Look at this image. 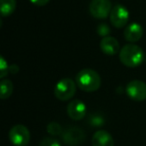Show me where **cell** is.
<instances>
[{"label":"cell","instance_id":"cell-21","mask_svg":"<svg viewBox=\"0 0 146 146\" xmlns=\"http://www.w3.org/2000/svg\"><path fill=\"white\" fill-rule=\"evenodd\" d=\"M18 71H19V68H18V66H17V65L12 64V65H10V66H9V72H10L11 74H17V73H18Z\"/></svg>","mask_w":146,"mask_h":146},{"label":"cell","instance_id":"cell-13","mask_svg":"<svg viewBox=\"0 0 146 146\" xmlns=\"http://www.w3.org/2000/svg\"><path fill=\"white\" fill-rule=\"evenodd\" d=\"M16 9V0H0V11L2 17L10 16Z\"/></svg>","mask_w":146,"mask_h":146},{"label":"cell","instance_id":"cell-3","mask_svg":"<svg viewBox=\"0 0 146 146\" xmlns=\"http://www.w3.org/2000/svg\"><path fill=\"white\" fill-rule=\"evenodd\" d=\"M77 84L70 78H63L59 80L54 87V96L60 101L70 100L75 95Z\"/></svg>","mask_w":146,"mask_h":146},{"label":"cell","instance_id":"cell-8","mask_svg":"<svg viewBox=\"0 0 146 146\" xmlns=\"http://www.w3.org/2000/svg\"><path fill=\"white\" fill-rule=\"evenodd\" d=\"M126 94L130 99L134 101H144L146 100V83L141 80H131L128 82L125 88Z\"/></svg>","mask_w":146,"mask_h":146},{"label":"cell","instance_id":"cell-14","mask_svg":"<svg viewBox=\"0 0 146 146\" xmlns=\"http://www.w3.org/2000/svg\"><path fill=\"white\" fill-rule=\"evenodd\" d=\"M13 92V83L9 79L1 80V89H0V95L1 99H8Z\"/></svg>","mask_w":146,"mask_h":146},{"label":"cell","instance_id":"cell-11","mask_svg":"<svg viewBox=\"0 0 146 146\" xmlns=\"http://www.w3.org/2000/svg\"><path fill=\"white\" fill-rule=\"evenodd\" d=\"M100 49L104 54L113 56L120 52V45L118 40L113 36L103 37L100 41Z\"/></svg>","mask_w":146,"mask_h":146},{"label":"cell","instance_id":"cell-20","mask_svg":"<svg viewBox=\"0 0 146 146\" xmlns=\"http://www.w3.org/2000/svg\"><path fill=\"white\" fill-rule=\"evenodd\" d=\"M49 1L50 0H30V2L36 6H45L46 4H48Z\"/></svg>","mask_w":146,"mask_h":146},{"label":"cell","instance_id":"cell-10","mask_svg":"<svg viewBox=\"0 0 146 146\" xmlns=\"http://www.w3.org/2000/svg\"><path fill=\"white\" fill-rule=\"evenodd\" d=\"M143 27L139 23H130L124 29V38L129 43H136L143 36Z\"/></svg>","mask_w":146,"mask_h":146},{"label":"cell","instance_id":"cell-15","mask_svg":"<svg viewBox=\"0 0 146 146\" xmlns=\"http://www.w3.org/2000/svg\"><path fill=\"white\" fill-rule=\"evenodd\" d=\"M46 130L51 136H59L62 134L63 128L58 122L56 121H51L50 123H48V125L46 126Z\"/></svg>","mask_w":146,"mask_h":146},{"label":"cell","instance_id":"cell-6","mask_svg":"<svg viewBox=\"0 0 146 146\" xmlns=\"http://www.w3.org/2000/svg\"><path fill=\"white\" fill-rule=\"evenodd\" d=\"M112 4L110 0H91L89 3V12L96 19H105L110 15Z\"/></svg>","mask_w":146,"mask_h":146},{"label":"cell","instance_id":"cell-18","mask_svg":"<svg viewBox=\"0 0 146 146\" xmlns=\"http://www.w3.org/2000/svg\"><path fill=\"white\" fill-rule=\"evenodd\" d=\"M9 72V66L7 61L5 60V58L3 56L0 57V78L4 79L5 76H7Z\"/></svg>","mask_w":146,"mask_h":146},{"label":"cell","instance_id":"cell-19","mask_svg":"<svg viewBox=\"0 0 146 146\" xmlns=\"http://www.w3.org/2000/svg\"><path fill=\"white\" fill-rule=\"evenodd\" d=\"M39 146H61V143L53 137H44L39 143Z\"/></svg>","mask_w":146,"mask_h":146},{"label":"cell","instance_id":"cell-5","mask_svg":"<svg viewBox=\"0 0 146 146\" xmlns=\"http://www.w3.org/2000/svg\"><path fill=\"white\" fill-rule=\"evenodd\" d=\"M61 139L67 146H78L84 142L86 134L81 128L72 126L63 130L61 134Z\"/></svg>","mask_w":146,"mask_h":146},{"label":"cell","instance_id":"cell-9","mask_svg":"<svg viewBox=\"0 0 146 146\" xmlns=\"http://www.w3.org/2000/svg\"><path fill=\"white\" fill-rule=\"evenodd\" d=\"M67 115L74 121L82 120L87 114V107L85 103L79 99H74L67 105Z\"/></svg>","mask_w":146,"mask_h":146},{"label":"cell","instance_id":"cell-12","mask_svg":"<svg viewBox=\"0 0 146 146\" xmlns=\"http://www.w3.org/2000/svg\"><path fill=\"white\" fill-rule=\"evenodd\" d=\"M91 143L92 146H114V140L109 132L100 129L94 132Z\"/></svg>","mask_w":146,"mask_h":146},{"label":"cell","instance_id":"cell-17","mask_svg":"<svg viewBox=\"0 0 146 146\" xmlns=\"http://www.w3.org/2000/svg\"><path fill=\"white\" fill-rule=\"evenodd\" d=\"M96 32L99 36L103 37H107L110 34V27L107 23H100L98 24V26L96 27Z\"/></svg>","mask_w":146,"mask_h":146},{"label":"cell","instance_id":"cell-2","mask_svg":"<svg viewBox=\"0 0 146 146\" xmlns=\"http://www.w3.org/2000/svg\"><path fill=\"white\" fill-rule=\"evenodd\" d=\"M75 82L77 87L84 92L97 91L101 86V77L95 70L85 68L80 70L76 75Z\"/></svg>","mask_w":146,"mask_h":146},{"label":"cell","instance_id":"cell-7","mask_svg":"<svg viewBox=\"0 0 146 146\" xmlns=\"http://www.w3.org/2000/svg\"><path fill=\"white\" fill-rule=\"evenodd\" d=\"M109 18L113 27L118 29L123 28L125 25H127L129 20V11L123 5L116 4L112 7Z\"/></svg>","mask_w":146,"mask_h":146},{"label":"cell","instance_id":"cell-1","mask_svg":"<svg viewBox=\"0 0 146 146\" xmlns=\"http://www.w3.org/2000/svg\"><path fill=\"white\" fill-rule=\"evenodd\" d=\"M145 53L142 48L135 43H128L124 45L119 52V60L124 66L135 68L143 63Z\"/></svg>","mask_w":146,"mask_h":146},{"label":"cell","instance_id":"cell-16","mask_svg":"<svg viewBox=\"0 0 146 146\" xmlns=\"http://www.w3.org/2000/svg\"><path fill=\"white\" fill-rule=\"evenodd\" d=\"M88 123L92 126V127H102L105 124V119L102 115L97 113L90 114L89 118H88Z\"/></svg>","mask_w":146,"mask_h":146},{"label":"cell","instance_id":"cell-4","mask_svg":"<svg viewBox=\"0 0 146 146\" xmlns=\"http://www.w3.org/2000/svg\"><path fill=\"white\" fill-rule=\"evenodd\" d=\"M8 137L14 146H27L30 142V131L24 125H14L9 130Z\"/></svg>","mask_w":146,"mask_h":146}]
</instances>
